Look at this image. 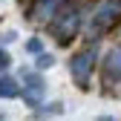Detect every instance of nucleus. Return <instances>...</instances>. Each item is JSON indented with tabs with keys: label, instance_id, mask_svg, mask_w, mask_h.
I'll return each mask as SVG.
<instances>
[{
	"label": "nucleus",
	"instance_id": "f257e3e1",
	"mask_svg": "<svg viewBox=\"0 0 121 121\" xmlns=\"http://www.w3.org/2000/svg\"><path fill=\"white\" fill-rule=\"evenodd\" d=\"M84 23H86V9L84 6H64L52 20H46V32L52 35V40L58 46H69V43L84 32Z\"/></svg>",
	"mask_w": 121,
	"mask_h": 121
},
{
	"label": "nucleus",
	"instance_id": "f03ea898",
	"mask_svg": "<svg viewBox=\"0 0 121 121\" xmlns=\"http://www.w3.org/2000/svg\"><path fill=\"white\" fill-rule=\"evenodd\" d=\"M121 23V0H101V3L86 14V23H84V38L86 43H98L107 32Z\"/></svg>",
	"mask_w": 121,
	"mask_h": 121
},
{
	"label": "nucleus",
	"instance_id": "7ed1b4c3",
	"mask_svg": "<svg viewBox=\"0 0 121 121\" xmlns=\"http://www.w3.org/2000/svg\"><path fill=\"white\" fill-rule=\"evenodd\" d=\"M98 46L95 43H89V46L78 49L69 55V78L75 81V86L78 89H89V84H92V75H95V66H98Z\"/></svg>",
	"mask_w": 121,
	"mask_h": 121
},
{
	"label": "nucleus",
	"instance_id": "20e7f679",
	"mask_svg": "<svg viewBox=\"0 0 121 121\" xmlns=\"http://www.w3.org/2000/svg\"><path fill=\"white\" fill-rule=\"evenodd\" d=\"M20 98L26 101V107H38V104L43 101V95H46V81H43L40 69H20Z\"/></svg>",
	"mask_w": 121,
	"mask_h": 121
},
{
	"label": "nucleus",
	"instance_id": "39448f33",
	"mask_svg": "<svg viewBox=\"0 0 121 121\" xmlns=\"http://www.w3.org/2000/svg\"><path fill=\"white\" fill-rule=\"evenodd\" d=\"M72 0H32V6L26 9V20H32V23H46V20H52L55 14L64 9V6H69Z\"/></svg>",
	"mask_w": 121,
	"mask_h": 121
},
{
	"label": "nucleus",
	"instance_id": "423d86ee",
	"mask_svg": "<svg viewBox=\"0 0 121 121\" xmlns=\"http://www.w3.org/2000/svg\"><path fill=\"white\" fill-rule=\"evenodd\" d=\"M98 66L107 81H121V46H112L107 55L98 60Z\"/></svg>",
	"mask_w": 121,
	"mask_h": 121
},
{
	"label": "nucleus",
	"instance_id": "0eeeda50",
	"mask_svg": "<svg viewBox=\"0 0 121 121\" xmlns=\"http://www.w3.org/2000/svg\"><path fill=\"white\" fill-rule=\"evenodd\" d=\"M0 98H3V101L20 98V81L12 78V75H3V72H0Z\"/></svg>",
	"mask_w": 121,
	"mask_h": 121
},
{
	"label": "nucleus",
	"instance_id": "6e6552de",
	"mask_svg": "<svg viewBox=\"0 0 121 121\" xmlns=\"http://www.w3.org/2000/svg\"><path fill=\"white\" fill-rule=\"evenodd\" d=\"M35 118H46V115H64V104H60V101H52V104H38V107H35V112H32Z\"/></svg>",
	"mask_w": 121,
	"mask_h": 121
},
{
	"label": "nucleus",
	"instance_id": "1a4fd4ad",
	"mask_svg": "<svg viewBox=\"0 0 121 121\" xmlns=\"http://www.w3.org/2000/svg\"><path fill=\"white\" fill-rule=\"evenodd\" d=\"M55 66V55L52 52H40V55H35V69H52Z\"/></svg>",
	"mask_w": 121,
	"mask_h": 121
},
{
	"label": "nucleus",
	"instance_id": "9d476101",
	"mask_svg": "<svg viewBox=\"0 0 121 121\" xmlns=\"http://www.w3.org/2000/svg\"><path fill=\"white\" fill-rule=\"evenodd\" d=\"M26 52L32 55V58L40 55V52H43V40H40V38H29V40H26Z\"/></svg>",
	"mask_w": 121,
	"mask_h": 121
},
{
	"label": "nucleus",
	"instance_id": "9b49d317",
	"mask_svg": "<svg viewBox=\"0 0 121 121\" xmlns=\"http://www.w3.org/2000/svg\"><path fill=\"white\" fill-rule=\"evenodd\" d=\"M9 66H12V55L3 49V43H0V72H6Z\"/></svg>",
	"mask_w": 121,
	"mask_h": 121
},
{
	"label": "nucleus",
	"instance_id": "f8f14e48",
	"mask_svg": "<svg viewBox=\"0 0 121 121\" xmlns=\"http://www.w3.org/2000/svg\"><path fill=\"white\" fill-rule=\"evenodd\" d=\"M14 38H17V32H14V29H9V32H3V35H0V43H3V46H9Z\"/></svg>",
	"mask_w": 121,
	"mask_h": 121
},
{
	"label": "nucleus",
	"instance_id": "ddd939ff",
	"mask_svg": "<svg viewBox=\"0 0 121 121\" xmlns=\"http://www.w3.org/2000/svg\"><path fill=\"white\" fill-rule=\"evenodd\" d=\"M0 118H6V115H3V112H0Z\"/></svg>",
	"mask_w": 121,
	"mask_h": 121
}]
</instances>
